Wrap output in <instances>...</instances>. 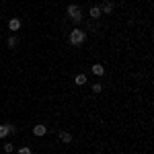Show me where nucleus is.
Here are the masks:
<instances>
[{"mask_svg":"<svg viewBox=\"0 0 154 154\" xmlns=\"http://www.w3.org/2000/svg\"><path fill=\"white\" fill-rule=\"evenodd\" d=\"M14 131H17L14 125H11V123H2V125H0V140H2V138H6L8 134H14Z\"/></svg>","mask_w":154,"mask_h":154,"instance_id":"obj_3","label":"nucleus"},{"mask_svg":"<svg viewBox=\"0 0 154 154\" xmlns=\"http://www.w3.org/2000/svg\"><path fill=\"white\" fill-rule=\"evenodd\" d=\"M19 154H31V148L29 146H21L19 148Z\"/></svg>","mask_w":154,"mask_h":154,"instance_id":"obj_12","label":"nucleus"},{"mask_svg":"<svg viewBox=\"0 0 154 154\" xmlns=\"http://www.w3.org/2000/svg\"><path fill=\"white\" fill-rule=\"evenodd\" d=\"M99 8H101V12L109 14V12H113V4H111V2H103V4H101Z\"/></svg>","mask_w":154,"mask_h":154,"instance_id":"obj_9","label":"nucleus"},{"mask_svg":"<svg viewBox=\"0 0 154 154\" xmlns=\"http://www.w3.org/2000/svg\"><path fill=\"white\" fill-rule=\"evenodd\" d=\"M12 150H14V146H12L11 142H8V144H4V152H6V154H11Z\"/></svg>","mask_w":154,"mask_h":154,"instance_id":"obj_13","label":"nucleus"},{"mask_svg":"<svg viewBox=\"0 0 154 154\" xmlns=\"http://www.w3.org/2000/svg\"><path fill=\"white\" fill-rule=\"evenodd\" d=\"M101 91H103V86H101L99 82H97V84H93V93H101Z\"/></svg>","mask_w":154,"mask_h":154,"instance_id":"obj_14","label":"nucleus"},{"mask_svg":"<svg viewBox=\"0 0 154 154\" xmlns=\"http://www.w3.org/2000/svg\"><path fill=\"white\" fill-rule=\"evenodd\" d=\"M66 12H68V17H70L74 23H82V12H80V6L78 4H70L68 8H66Z\"/></svg>","mask_w":154,"mask_h":154,"instance_id":"obj_2","label":"nucleus"},{"mask_svg":"<svg viewBox=\"0 0 154 154\" xmlns=\"http://www.w3.org/2000/svg\"><path fill=\"white\" fill-rule=\"evenodd\" d=\"M8 29H11V31H19V29H21V19L12 17L11 21H8Z\"/></svg>","mask_w":154,"mask_h":154,"instance_id":"obj_5","label":"nucleus"},{"mask_svg":"<svg viewBox=\"0 0 154 154\" xmlns=\"http://www.w3.org/2000/svg\"><path fill=\"white\" fill-rule=\"evenodd\" d=\"M86 74H76V78H74V82L78 84V86H82V84H86Z\"/></svg>","mask_w":154,"mask_h":154,"instance_id":"obj_10","label":"nucleus"},{"mask_svg":"<svg viewBox=\"0 0 154 154\" xmlns=\"http://www.w3.org/2000/svg\"><path fill=\"white\" fill-rule=\"evenodd\" d=\"M93 74H95V76H103V74H105L103 64H93Z\"/></svg>","mask_w":154,"mask_h":154,"instance_id":"obj_7","label":"nucleus"},{"mask_svg":"<svg viewBox=\"0 0 154 154\" xmlns=\"http://www.w3.org/2000/svg\"><path fill=\"white\" fill-rule=\"evenodd\" d=\"M70 43L72 45H82L84 43V39H86V33H84L82 29H72L70 31Z\"/></svg>","mask_w":154,"mask_h":154,"instance_id":"obj_1","label":"nucleus"},{"mask_svg":"<svg viewBox=\"0 0 154 154\" xmlns=\"http://www.w3.org/2000/svg\"><path fill=\"white\" fill-rule=\"evenodd\" d=\"M58 138L64 144H70L72 142V134H70V131H58Z\"/></svg>","mask_w":154,"mask_h":154,"instance_id":"obj_6","label":"nucleus"},{"mask_svg":"<svg viewBox=\"0 0 154 154\" xmlns=\"http://www.w3.org/2000/svg\"><path fill=\"white\" fill-rule=\"evenodd\" d=\"M45 134H48V128H45L43 123H37V125H33V136L41 138V136H45Z\"/></svg>","mask_w":154,"mask_h":154,"instance_id":"obj_4","label":"nucleus"},{"mask_svg":"<svg viewBox=\"0 0 154 154\" xmlns=\"http://www.w3.org/2000/svg\"><path fill=\"white\" fill-rule=\"evenodd\" d=\"M6 43H8V48H11V49H14L17 45H19V37L11 35V37H8V41H6Z\"/></svg>","mask_w":154,"mask_h":154,"instance_id":"obj_11","label":"nucleus"},{"mask_svg":"<svg viewBox=\"0 0 154 154\" xmlns=\"http://www.w3.org/2000/svg\"><path fill=\"white\" fill-rule=\"evenodd\" d=\"M88 14H91V19H99V17H101V14H103V12H101V8H99V6H91V11H88Z\"/></svg>","mask_w":154,"mask_h":154,"instance_id":"obj_8","label":"nucleus"}]
</instances>
